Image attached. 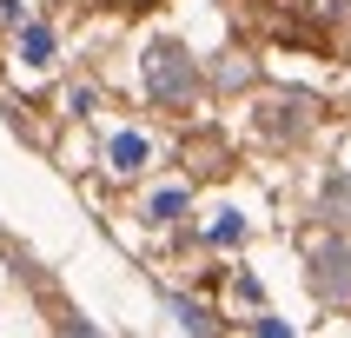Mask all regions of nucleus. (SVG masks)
<instances>
[{
	"instance_id": "nucleus-1",
	"label": "nucleus",
	"mask_w": 351,
	"mask_h": 338,
	"mask_svg": "<svg viewBox=\"0 0 351 338\" xmlns=\"http://www.w3.org/2000/svg\"><path fill=\"white\" fill-rule=\"evenodd\" d=\"M113 159H119V166H139V159H146V146H139V139H119Z\"/></svg>"
}]
</instances>
